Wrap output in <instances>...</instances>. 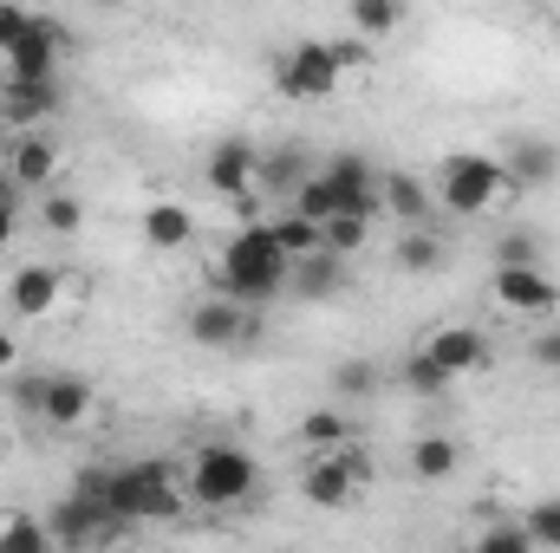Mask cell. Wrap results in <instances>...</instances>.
I'll return each instance as SVG.
<instances>
[{
	"label": "cell",
	"mask_w": 560,
	"mask_h": 553,
	"mask_svg": "<svg viewBox=\"0 0 560 553\" xmlns=\"http://www.w3.org/2000/svg\"><path fill=\"white\" fill-rule=\"evenodd\" d=\"M287 268H293V255L275 242V228L268 222H248V228H235L229 235V248H222V293H235L242 306H268L287 293Z\"/></svg>",
	"instance_id": "cell-1"
},
{
	"label": "cell",
	"mask_w": 560,
	"mask_h": 553,
	"mask_svg": "<svg viewBox=\"0 0 560 553\" xmlns=\"http://www.w3.org/2000/svg\"><path fill=\"white\" fill-rule=\"evenodd\" d=\"M105 502L118 521H176L189 508V482L176 462H112L105 475Z\"/></svg>",
	"instance_id": "cell-2"
},
{
	"label": "cell",
	"mask_w": 560,
	"mask_h": 553,
	"mask_svg": "<svg viewBox=\"0 0 560 553\" xmlns=\"http://www.w3.org/2000/svg\"><path fill=\"white\" fill-rule=\"evenodd\" d=\"M430 189H436V209H450L456 222H469V215H489L502 196H515V189H509V169H502V156H489V150H450V156L436 163Z\"/></svg>",
	"instance_id": "cell-3"
},
{
	"label": "cell",
	"mask_w": 560,
	"mask_h": 553,
	"mask_svg": "<svg viewBox=\"0 0 560 553\" xmlns=\"http://www.w3.org/2000/svg\"><path fill=\"white\" fill-rule=\"evenodd\" d=\"M183 482H189V502L196 508H242L261 489V462L242 443H202L196 462L183 469Z\"/></svg>",
	"instance_id": "cell-4"
},
{
	"label": "cell",
	"mask_w": 560,
	"mask_h": 553,
	"mask_svg": "<svg viewBox=\"0 0 560 553\" xmlns=\"http://www.w3.org/2000/svg\"><path fill=\"white\" fill-rule=\"evenodd\" d=\"M346 66H352V46L293 39V46L275 59V92L287 98V105H319V98H332V92H339Z\"/></svg>",
	"instance_id": "cell-5"
},
{
	"label": "cell",
	"mask_w": 560,
	"mask_h": 553,
	"mask_svg": "<svg viewBox=\"0 0 560 553\" xmlns=\"http://www.w3.org/2000/svg\"><path fill=\"white\" fill-rule=\"evenodd\" d=\"M0 59H7V85H52L59 79V59H66V26L52 13H33L26 33Z\"/></svg>",
	"instance_id": "cell-6"
},
{
	"label": "cell",
	"mask_w": 560,
	"mask_h": 553,
	"mask_svg": "<svg viewBox=\"0 0 560 553\" xmlns=\"http://www.w3.org/2000/svg\"><path fill=\"white\" fill-rule=\"evenodd\" d=\"M248 339H261V319H255V306H242L235 293H209V299L189 306V345H202V352H235V345H248Z\"/></svg>",
	"instance_id": "cell-7"
},
{
	"label": "cell",
	"mask_w": 560,
	"mask_h": 553,
	"mask_svg": "<svg viewBox=\"0 0 560 553\" xmlns=\"http://www.w3.org/2000/svg\"><path fill=\"white\" fill-rule=\"evenodd\" d=\"M489 293H495V306L515 313V319H548L560 306V280L548 274L541 261H495Z\"/></svg>",
	"instance_id": "cell-8"
},
{
	"label": "cell",
	"mask_w": 560,
	"mask_h": 553,
	"mask_svg": "<svg viewBox=\"0 0 560 553\" xmlns=\"http://www.w3.org/2000/svg\"><path fill=\"white\" fill-rule=\"evenodd\" d=\"M359 456H352V443L346 449H319L306 469H300V502L306 508H352V495H359Z\"/></svg>",
	"instance_id": "cell-9"
},
{
	"label": "cell",
	"mask_w": 560,
	"mask_h": 553,
	"mask_svg": "<svg viewBox=\"0 0 560 553\" xmlns=\"http://www.w3.org/2000/svg\"><path fill=\"white\" fill-rule=\"evenodd\" d=\"M502 169H509V189H515V196H528V189H555L560 183V143L555 138H509Z\"/></svg>",
	"instance_id": "cell-10"
},
{
	"label": "cell",
	"mask_w": 560,
	"mask_h": 553,
	"mask_svg": "<svg viewBox=\"0 0 560 553\" xmlns=\"http://www.w3.org/2000/svg\"><path fill=\"white\" fill-rule=\"evenodd\" d=\"M59 293H66V268H52V261H26V268H13V280H7V306L20 319H46L59 306Z\"/></svg>",
	"instance_id": "cell-11"
},
{
	"label": "cell",
	"mask_w": 560,
	"mask_h": 553,
	"mask_svg": "<svg viewBox=\"0 0 560 553\" xmlns=\"http://www.w3.org/2000/svg\"><path fill=\"white\" fill-rule=\"evenodd\" d=\"M339 293H346V255H332V248H313L287 268V299L319 306V299H339Z\"/></svg>",
	"instance_id": "cell-12"
},
{
	"label": "cell",
	"mask_w": 560,
	"mask_h": 553,
	"mask_svg": "<svg viewBox=\"0 0 560 553\" xmlns=\"http://www.w3.org/2000/svg\"><path fill=\"white\" fill-rule=\"evenodd\" d=\"M319 169H326V183H332L339 209L378 215V169H372V156H359V150H339V156H332V163H319Z\"/></svg>",
	"instance_id": "cell-13"
},
{
	"label": "cell",
	"mask_w": 560,
	"mask_h": 553,
	"mask_svg": "<svg viewBox=\"0 0 560 553\" xmlns=\"http://www.w3.org/2000/svg\"><path fill=\"white\" fill-rule=\"evenodd\" d=\"M423 352L450 378H469V372L489 365V332H476V326H436V332H423Z\"/></svg>",
	"instance_id": "cell-14"
},
{
	"label": "cell",
	"mask_w": 560,
	"mask_h": 553,
	"mask_svg": "<svg viewBox=\"0 0 560 553\" xmlns=\"http://www.w3.org/2000/svg\"><path fill=\"white\" fill-rule=\"evenodd\" d=\"M378 209H385L392 222L418 228V222L436 215V189H430L423 176H411V169H385V176H378Z\"/></svg>",
	"instance_id": "cell-15"
},
{
	"label": "cell",
	"mask_w": 560,
	"mask_h": 553,
	"mask_svg": "<svg viewBox=\"0 0 560 553\" xmlns=\"http://www.w3.org/2000/svg\"><path fill=\"white\" fill-rule=\"evenodd\" d=\"M255 169H261V156L248 150L242 138H222L215 150H209V189L215 196H229V202H242V196H255Z\"/></svg>",
	"instance_id": "cell-16"
},
{
	"label": "cell",
	"mask_w": 560,
	"mask_h": 553,
	"mask_svg": "<svg viewBox=\"0 0 560 553\" xmlns=\"http://www.w3.org/2000/svg\"><path fill=\"white\" fill-rule=\"evenodd\" d=\"M7 169L20 176V189H52V176H59V143L39 138V131H13Z\"/></svg>",
	"instance_id": "cell-17"
},
{
	"label": "cell",
	"mask_w": 560,
	"mask_h": 553,
	"mask_svg": "<svg viewBox=\"0 0 560 553\" xmlns=\"http://www.w3.org/2000/svg\"><path fill=\"white\" fill-rule=\"evenodd\" d=\"M98 404V391L85 385V378H72V372H46V404H39V423H52V430H72V423H85Z\"/></svg>",
	"instance_id": "cell-18"
},
{
	"label": "cell",
	"mask_w": 560,
	"mask_h": 553,
	"mask_svg": "<svg viewBox=\"0 0 560 553\" xmlns=\"http://www.w3.org/2000/svg\"><path fill=\"white\" fill-rule=\"evenodd\" d=\"M196 242V215L183 209V202H150L143 209V248H156V255H176V248H189Z\"/></svg>",
	"instance_id": "cell-19"
},
{
	"label": "cell",
	"mask_w": 560,
	"mask_h": 553,
	"mask_svg": "<svg viewBox=\"0 0 560 553\" xmlns=\"http://www.w3.org/2000/svg\"><path fill=\"white\" fill-rule=\"evenodd\" d=\"M52 111H59V85H7L0 92V118L13 131H39Z\"/></svg>",
	"instance_id": "cell-20"
},
{
	"label": "cell",
	"mask_w": 560,
	"mask_h": 553,
	"mask_svg": "<svg viewBox=\"0 0 560 553\" xmlns=\"http://www.w3.org/2000/svg\"><path fill=\"white\" fill-rule=\"evenodd\" d=\"M392 261H398L405 274H436V268L450 261V248H443V235H436L430 222H418V228H405V235L392 242Z\"/></svg>",
	"instance_id": "cell-21"
},
{
	"label": "cell",
	"mask_w": 560,
	"mask_h": 553,
	"mask_svg": "<svg viewBox=\"0 0 560 553\" xmlns=\"http://www.w3.org/2000/svg\"><path fill=\"white\" fill-rule=\"evenodd\" d=\"M326 391H332V404H365V398L385 391V365H372V358H346V365H332Z\"/></svg>",
	"instance_id": "cell-22"
},
{
	"label": "cell",
	"mask_w": 560,
	"mask_h": 553,
	"mask_svg": "<svg viewBox=\"0 0 560 553\" xmlns=\"http://www.w3.org/2000/svg\"><path fill=\"white\" fill-rule=\"evenodd\" d=\"M346 20L365 46H385L398 26H405V0H346Z\"/></svg>",
	"instance_id": "cell-23"
},
{
	"label": "cell",
	"mask_w": 560,
	"mask_h": 553,
	"mask_svg": "<svg viewBox=\"0 0 560 553\" xmlns=\"http://www.w3.org/2000/svg\"><path fill=\"white\" fill-rule=\"evenodd\" d=\"M405 462H411L418 482H450V475L463 469V443H456V436H418Z\"/></svg>",
	"instance_id": "cell-24"
},
{
	"label": "cell",
	"mask_w": 560,
	"mask_h": 553,
	"mask_svg": "<svg viewBox=\"0 0 560 553\" xmlns=\"http://www.w3.org/2000/svg\"><path fill=\"white\" fill-rule=\"evenodd\" d=\"M372 222L378 215H359V209H339V215H326L319 222V248H332V255H365V242H372Z\"/></svg>",
	"instance_id": "cell-25"
},
{
	"label": "cell",
	"mask_w": 560,
	"mask_h": 553,
	"mask_svg": "<svg viewBox=\"0 0 560 553\" xmlns=\"http://www.w3.org/2000/svg\"><path fill=\"white\" fill-rule=\"evenodd\" d=\"M300 443L319 456V449H346L352 443V416L339 411V404H319V411L300 416Z\"/></svg>",
	"instance_id": "cell-26"
},
{
	"label": "cell",
	"mask_w": 560,
	"mask_h": 553,
	"mask_svg": "<svg viewBox=\"0 0 560 553\" xmlns=\"http://www.w3.org/2000/svg\"><path fill=\"white\" fill-rule=\"evenodd\" d=\"M306 176H313V163H306L300 150H280V156H261V169H255V189H268V196H293Z\"/></svg>",
	"instance_id": "cell-27"
},
{
	"label": "cell",
	"mask_w": 560,
	"mask_h": 553,
	"mask_svg": "<svg viewBox=\"0 0 560 553\" xmlns=\"http://www.w3.org/2000/svg\"><path fill=\"white\" fill-rule=\"evenodd\" d=\"M52 521H33V515H7L0 521V553H52Z\"/></svg>",
	"instance_id": "cell-28"
},
{
	"label": "cell",
	"mask_w": 560,
	"mask_h": 553,
	"mask_svg": "<svg viewBox=\"0 0 560 553\" xmlns=\"http://www.w3.org/2000/svg\"><path fill=\"white\" fill-rule=\"evenodd\" d=\"M398 385H405V391H418V398H443L456 378H450V372H443V365H436V358H430V352L418 345V352L398 365Z\"/></svg>",
	"instance_id": "cell-29"
},
{
	"label": "cell",
	"mask_w": 560,
	"mask_h": 553,
	"mask_svg": "<svg viewBox=\"0 0 560 553\" xmlns=\"http://www.w3.org/2000/svg\"><path fill=\"white\" fill-rule=\"evenodd\" d=\"M39 222H46L52 235H79V228H85V202H79L72 189H39Z\"/></svg>",
	"instance_id": "cell-30"
},
{
	"label": "cell",
	"mask_w": 560,
	"mask_h": 553,
	"mask_svg": "<svg viewBox=\"0 0 560 553\" xmlns=\"http://www.w3.org/2000/svg\"><path fill=\"white\" fill-rule=\"evenodd\" d=\"M268 228H275V242L287 248V255H293V261L319 248V222H313V215H300V209H280V215L268 222Z\"/></svg>",
	"instance_id": "cell-31"
},
{
	"label": "cell",
	"mask_w": 560,
	"mask_h": 553,
	"mask_svg": "<svg viewBox=\"0 0 560 553\" xmlns=\"http://www.w3.org/2000/svg\"><path fill=\"white\" fill-rule=\"evenodd\" d=\"M476 548L482 553H528L535 548V534H528L522 521H489V528L476 534Z\"/></svg>",
	"instance_id": "cell-32"
},
{
	"label": "cell",
	"mask_w": 560,
	"mask_h": 553,
	"mask_svg": "<svg viewBox=\"0 0 560 553\" xmlns=\"http://www.w3.org/2000/svg\"><path fill=\"white\" fill-rule=\"evenodd\" d=\"M522 528L535 534V548H560V495H548V502H535Z\"/></svg>",
	"instance_id": "cell-33"
},
{
	"label": "cell",
	"mask_w": 560,
	"mask_h": 553,
	"mask_svg": "<svg viewBox=\"0 0 560 553\" xmlns=\"http://www.w3.org/2000/svg\"><path fill=\"white\" fill-rule=\"evenodd\" d=\"M495 261H541V235L535 228H509L495 242Z\"/></svg>",
	"instance_id": "cell-34"
},
{
	"label": "cell",
	"mask_w": 560,
	"mask_h": 553,
	"mask_svg": "<svg viewBox=\"0 0 560 553\" xmlns=\"http://www.w3.org/2000/svg\"><path fill=\"white\" fill-rule=\"evenodd\" d=\"M528 358H535V372H560V326H541L528 339Z\"/></svg>",
	"instance_id": "cell-35"
},
{
	"label": "cell",
	"mask_w": 560,
	"mask_h": 553,
	"mask_svg": "<svg viewBox=\"0 0 560 553\" xmlns=\"http://www.w3.org/2000/svg\"><path fill=\"white\" fill-rule=\"evenodd\" d=\"M13 404L26 416H39V404H46V372H20L13 378Z\"/></svg>",
	"instance_id": "cell-36"
},
{
	"label": "cell",
	"mask_w": 560,
	"mask_h": 553,
	"mask_svg": "<svg viewBox=\"0 0 560 553\" xmlns=\"http://www.w3.org/2000/svg\"><path fill=\"white\" fill-rule=\"evenodd\" d=\"M26 20H33V7H20V0H0V52L26 33Z\"/></svg>",
	"instance_id": "cell-37"
},
{
	"label": "cell",
	"mask_w": 560,
	"mask_h": 553,
	"mask_svg": "<svg viewBox=\"0 0 560 553\" xmlns=\"http://www.w3.org/2000/svg\"><path fill=\"white\" fill-rule=\"evenodd\" d=\"M13 228H20V202H0V248L13 242Z\"/></svg>",
	"instance_id": "cell-38"
},
{
	"label": "cell",
	"mask_w": 560,
	"mask_h": 553,
	"mask_svg": "<svg viewBox=\"0 0 560 553\" xmlns=\"http://www.w3.org/2000/svg\"><path fill=\"white\" fill-rule=\"evenodd\" d=\"M0 365H20V345H13V332H0Z\"/></svg>",
	"instance_id": "cell-39"
},
{
	"label": "cell",
	"mask_w": 560,
	"mask_h": 553,
	"mask_svg": "<svg viewBox=\"0 0 560 553\" xmlns=\"http://www.w3.org/2000/svg\"><path fill=\"white\" fill-rule=\"evenodd\" d=\"M7 143H13V125H7V118H0V156H7Z\"/></svg>",
	"instance_id": "cell-40"
},
{
	"label": "cell",
	"mask_w": 560,
	"mask_h": 553,
	"mask_svg": "<svg viewBox=\"0 0 560 553\" xmlns=\"http://www.w3.org/2000/svg\"><path fill=\"white\" fill-rule=\"evenodd\" d=\"M92 7H125V0H92Z\"/></svg>",
	"instance_id": "cell-41"
}]
</instances>
